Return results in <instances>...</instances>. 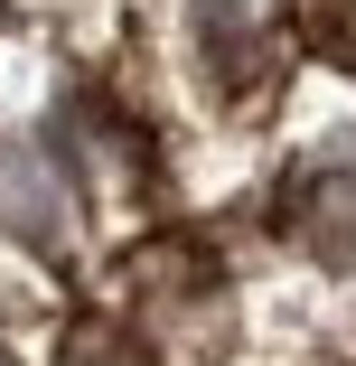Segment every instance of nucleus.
<instances>
[{"mask_svg":"<svg viewBox=\"0 0 356 366\" xmlns=\"http://www.w3.org/2000/svg\"><path fill=\"white\" fill-rule=\"evenodd\" d=\"M281 235H291L310 263L356 272V151H328V160H310L291 188H281Z\"/></svg>","mask_w":356,"mask_h":366,"instance_id":"obj_1","label":"nucleus"},{"mask_svg":"<svg viewBox=\"0 0 356 366\" xmlns=\"http://www.w3.org/2000/svg\"><path fill=\"white\" fill-rule=\"evenodd\" d=\"M281 47H291V29H281L272 0H197V56H206L216 85L253 94L272 66H281Z\"/></svg>","mask_w":356,"mask_h":366,"instance_id":"obj_2","label":"nucleus"},{"mask_svg":"<svg viewBox=\"0 0 356 366\" xmlns=\"http://www.w3.org/2000/svg\"><path fill=\"white\" fill-rule=\"evenodd\" d=\"M0 226L38 254H66L76 244V197H66V169L38 151V141H10L0 151Z\"/></svg>","mask_w":356,"mask_h":366,"instance_id":"obj_3","label":"nucleus"},{"mask_svg":"<svg viewBox=\"0 0 356 366\" xmlns=\"http://www.w3.org/2000/svg\"><path fill=\"white\" fill-rule=\"evenodd\" d=\"M56 366H160V357H151V338H141L131 320H113V310H85L76 329H66Z\"/></svg>","mask_w":356,"mask_h":366,"instance_id":"obj_4","label":"nucleus"},{"mask_svg":"<svg viewBox=\"0 0 356 366\" xmlns=\"http://www.w3.org/2000/svg\"><path fill=\"white\" fill-rule=\"evenodd\" d=\"M310 19H319V38H328V47H337V38H347V29H356V0H310Z\"/></svg>","mask_w":356,"mask_h":366,"instance_id":"obj_5","label":"nucleus"},{"mask_svg":"<svg viewBox=\"0 0 356 366\" xmlns=\"http://www.w3.org/2000/svg\"><path fill=\"white\" fill-rule=\"evenodd\" d=\"M0 366H19V357H10V347H0Z\"/></svg>","mask_w":356,"mask_h":366,"instance_id":"obj_6","label":"nucleus"}]
</instances>
